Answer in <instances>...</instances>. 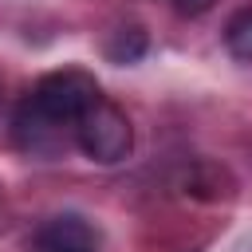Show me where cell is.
<instances>
[{
  "instance_id": "1",
  "label": "cell",
  "mask_w": 252,
  "mask_h": 252,
  "mask_svg": "<svg viewBox=\"0 0 252 252\" xmlns=\"http://www.w3.org/2000/svg\"><path fill=\"white\" fill-rule=\"evenodd\" d=\"M75 146L91 158V161H102V165H110V161H122L126 154H130V146H134V130H130V118L114 106V102H106V98H98V102H91L79 118H75Z\"/></svg>"
},
{
  "instance_id": "2",
  "label": "cell",
  "mask_w": 252,
  "mask_h": 252,
  "mask_svg": "<svg viewBox=\"0 0 252 252\" xmlns=\"http://www.w3.org/2000/svg\"><path fill=\"white\" fill-rule=\"evenodd\" d=\"M98 98H102V94H98V83H94L87 71H79V67H63V71L43 75V79L35 83V91L28 94V102H32L35 110H43L51 122L67 126L71 134H75V118H79L91 102H98Z\"/></svg>"
},
{
  "instance_id": "3",
  "label": "cell",
  "mask_w": 252,
  "mask_h": 252,
  "mask_svg": "<svg viewBox=\"0 0 252 252\" xmlns=\"http://www.w3.org/2000/svg\"><path fill=\"white\" fill-rule=\"evenodd\" d=\"M16 142H20V150H28V154H35V158H55V154H63V146H67V126H59V122H51L43 110H35L32 102H24L20 110H16Z\"/></svg>"
},
{
  "instance_id": "4",
  "label": "cell",
  "mask_w": 252,
  "mask_h": 252,
  "mask_svg": "<svg viewBox=\"0 0 252 252\" xmlns=\"http://www.w3.org/2000/svg\"><path fill=\"white\" fill-rule=\"evenodd\" d=\"M91 228L79 220V217H55L39 236H35V244H39V252H71V248H91Z\"/></svg>"
},
{
  "instance_id": "5",
  "label": "cell",
  "mask_w": 252,
  "mask_h": 252,
  "mask_svg": "<svg viewBox=\"0 0 252 252\" xmlns=\"http://www.w3.org/2000/svg\"><path fill=\"white\" fill-rule=\"evenodd\" d=\"M224 47L236 59L252 63V4L240 8V12H232V20L224 24Z\"/></svg>"
},
{
  "instance_id": "6",
  "label": "cell",
  "mask_w": 252,
  "mask_h": 252,
  "mask_svg": "<svg viewBox=\"0 0 252 252\" xmlns=\"http://www.w3.org/2000/svg\"><path fill=\"white\" fill-rule=\"evenodd\" d=\"M173 8H177V12H185V16H201V12H209V8H213V0H173Z\"/></svg>"
},
{
  "instance_id": "7",
  "label": "cell",
  "mask_w": 252,
  "mask_h": 252,
  "mask_svg": "<svg viewBox=\"0 0 252 252\" xmlns=\"http://www.w3.org/2000/svg\"><path fill=\"white\" fill-rule=\"evenodd\" d=\"M71 252H91V248H71Z\"/></svg>"
}]
</instances>
